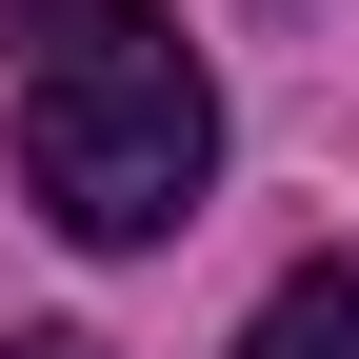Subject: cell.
Here are the masks:
<instances>
[{
	"label": "cell",
	"mask_w": 359,
	"mask_h": 359,
	"mask_svg": "<svg viewBox=\"0 0 359 359\" xmlns=\"http://www.w3.org/2000/svg\"><path fill=\"white\" fill-rule=\"evenodd\" d=\"M240 359H359V280H339V259H299V280L240 320Z\"/></svg>",
	"instance_id": "7a4b0ae2"
},
{
	"label": "cell",
	"mask_w": 359,
	"mask_h": 359,
	"mask_svg": "<svg viewBox=\"0 0 359 359\" xmlns=\"http://www.w3.org/2000/svg\"><path fill=\"white\" fill-rule=\"evenodd\" d=\"M20 359H100V339H20Z\"/></svg>",
	"instance_id": "3957f363"
},
{
	"label": "cell",
	"mask_w": 359,
	"mask_h": 359,
	"mask_svg": "<svg viewBox=\"0 0 359 359\" xmlns=\"http://www.w3.org/2000/svg\"><path fill=\"white\" fill-rule=\"evenodd\" d=\"M0 140H20V200L60 240L140 259L219 180V80L160 0H0Z\"/></svg>",
	"instance_id": "6da1fadb"
}]
</instances>
